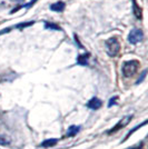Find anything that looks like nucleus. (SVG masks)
I'll list each match as a JSON object with an SVG mask.
<instances>
[{"mask_svg":"<svg viewBox=\"0 0 148 149\" xmlns=\"http://www.w3.org/2000/svg\"><path fill=\"white\" fill-rule=\"evenodd\" d=\"M139 66H140V64H139L138 60H128L126 62H124L123 68H121L123 75H124L126 78L133 77L135 73L137 72Z\"/></svg>","mask_w":148,"mask_h":149,"instance_id":"f257e3e1","label":"nucleus"},{"mask_svg":"<svg viewBox=\"0 0 148 149\" xmlns=\"http://www.w3.org/2000/svg\"><path fill=\"white\" fill-rule=\"evenodd\" d=\"M106 51L108 54L109 57H116L120 51V43L118 39L116 37L109 38L108 40H106Z\"/></svg>","mask_w":148,"mask_h":149,"instance_id":"f03ea898","label":"nucleus"},{"mask_svg":"<svg viewBox=\"0 0 148 149\" xmlns=\"http://www.w3.org/2000/svg\"><path fill=\"white\" fill-rule=\"evenodd\" d=\"M142 38H144V34L140 29H133V30H130V32L128 35V41L131 45H136L141 41Z\"/></svg>","mask_w":148,"mask_h":149,"instance_id":"7ed1b4c3","label":"nucleus"},{"mask_svg":"<svg viewBox=\"0 0 148 149\" xmlns=\"http://www.w3.org/2000/svg\"><path fill=\"white\" fill-rule=\"evenodd\" d=\"M131 118H133V116L130 115V116H126V117H124L121 120H119L118 122H117V125L116 126H114L109 131H108V134L110 135V134H114V133H116V131H118V130H120L121 128L126 127L127 125L129 124V121L131 120Z\"/></svg>","mask_w":148,"mask_h":149,"instance_id":"20e7f679","label":"nucleus"},{"mask_svg":"<svg viewBox=\"0 0 148 149\" xmlns=\"http://www.w3.org/2000/svg\"><path fill=\"white\" fill-rule=\"evenodd\" d=\"M101 106H103V101L100 99H98L97 97H94V98H92V99L87 102V107L92 109V110H97Z\"/></svg>","mask_w":148,"mask_h":149,"instance_id":"39448f33","label":"nucleus"},{"mask_svg":"<svg viewBox=\"0 0 148 149\" xmlns=\"http://www.w3.org/2000/svg\"><path fill=\"white\" fill-rule=\"evenodd\" d=\"M133 11H134L135 17L137 19H141L142 18V9L137 5L136 0H133Z\"/></svg>","mask_w":148,"mask_h":149,"instance_id":"423d86ee","label":"nucleus"},{"mask_svg":"<svg viewBox=\"0 0 148 149\" xmlns=\"http://www.w3.org/2000/svg\"><path fill=\"white\" fill-rule=\"evenodd\" d=\"M50 10L52 11H56V12H61L65 10V2L63 1H59V2H55L52 5H50Z\"/></svg>","mask_w":148,"mask_h":149,"instance_id":"0eeeda50","label":"nucleus"},{"mask_svg":"<svg viewBox=\"0 0 148 149\" xmlns=\"http://www.w3.org/2000/svg\"><path fill=\"white\" fill-rule=\"evenodd\" d=\"M90 54H84V55H79L77 57V64L80 66H87L88 65V59H89Z\"/></svg>","mask_w":148,"mask_h":149,"instance_id":"6e6552de","label":"nucleus"},{"mask_svg":"<svg viewBox=\"0 0 148 149\" xmlns=\"http://www.w3.org/2000/svg\"><path fill=\"white\" fill-rule=\"evenodd\" d=\"M58 140H59V139H57V138L47 139V140H45L43 142L40 144V147H42V148H50V147H54V146H56L57 145Z\"/></svg>","mask_w":148,"mask_h":149,"instance_id":"1a4fd4ad","label":"nucleus"},{"mask_svg":"<svg viewBox=\"0 0 148 149\" xmlns=\"http://www.w3.org/2000/svg\"><path fill=\"white\" fill-rule=\"evenodd\" d=\"M79 129H80V126H71V127H69L68 131H67V136L68 137H74L75 135L78 134Z\"/></svg>","mask_w":148,"mask_h":149,"instance_id":"9d476101","label":"nucleus"},{"mask_svg":"<svg viewBox=\"0 0 148 149\" xmlns=\"http://www.w3.org/2000/svg\"><path fill=\"white\" fill-rule=\"evenodd\" d=\"M45 28L50 29V30H61L59 26H57L56 23H52V22H45Z\"/></svg>","mask_w":148,"mask_h":149,"instance_id":"9b49d317","label":"nucleus"},{"mask_svg":"<svg viewBox=\"0 0 148 149\" xmlns=\"http://www.w3.org/2000/svg\"><path fill=\"white\" fill-rule=\"evenodd\" d=\"M35 23V21H29V22H22V23H18V25H16L14 26V28L17 29H23L26 28V27H29V26H31V25H34Z\"/></svg>","mask_w":148,"mask_h":149,"instance_id":"f8f14e48","label":"nucleus"},{"mask_svg":"<svg viewBox=\"0 0 148 149\" xmlns=\"http://www.w3.org/2000/svg\"><path fill=\"white\" fill-rule=\"evenodd\" d=\"M10 140L8 139L6 136H1L0 135V145L1 146H6V145H9Z\"/></svg>","mask_w":148,"mask_h":149,"instance_id":"ddd939ff","label":"nucleus"},{"mask_svg":"<svg viewBox=\"0 0 148 149\" xmlns=\"http://www.w3.org/2000/svg\"><path fill=\"white\" fill-rule=\"evenodd\" d=\"M118 100V97L117 96H115V97H113V98H110V100H109V102H108V107H112L113 105H116V101Z\"/></svg>","mask_w":148,"mask_h":149,"instance_id":"4468645a","label":"nucleus"},{"mask_svg":"<svg viewBox=\"0 0 148 149\" xmlns=\"http://www.w3.org/2000/svg\"><path fill=\"white\" fill-rule=\"evenodd\" d=\"M146 73H147V71H146V70L142 71V73H141V76H140V78L138 79V80H137V82H136L137 85H139V84H140L141 81H142V80L145 79V77H146Z\"/></svg>","mask_w":148,"mask_h":149,"instance_id":"2eb2a0df","label":"nucleus"},{"mask_svg":"<svg viewBox=\"0 0 148 149\" xmlns=\"http://www.w3.org/2000/svg\"><path fill=\"white\" fill-rule=\"evenodd\" d=\"M74 37H75V41H76V43H77L78 46H79V48H83V45L80 43V41H79V39H78L77 35H74Z\"/></svg>","mask_w":148,"mask_h":149,"instance_id":"dca6fc26","label":"nucleus"},{"mask_svg":"<svg viewBox=\"0 0 148 149\" xmlns=\"http://www.w3.org/2000/svg\"><path fill=\"white\" fill-rule=\"evenodd\" d=\"M14 1H18V2H21V1H23V0H14Z\"/></svg>","mask_w":148,"mask_h":149,"instance_id":"f3484780","label":"nucleus"}]
</instances>
